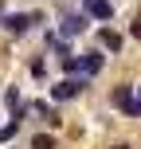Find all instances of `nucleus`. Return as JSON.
Here are the masks:
<instances>
[{"instance_id": "3", "label": "nucleus", "mask_w": 141, "mask_h": 149, "mask_svg": "<svg viewBox=\"0 0 141 149\" xmlns=\"http://www.w3.org/2000/svg\"><path fill=\"white\" fill-rule=\"evenodd\" d=\"M114 102H118L122 110H126V118H137V114H141V102L133 98V86H129V82H126V86H118V90H114Z\"/></svg>"}, {"instance_id": "8", "label": "nucleus", "mask_w": 141, "mask_h": 149, "mask_svg": "<svg viewBox=\"0 0 141 149\" xmlns=\"http://www.w3.org/2000/svg\"><path fill=\"white\" fill-rule=\"evenodd\" d=\"M35 110L43 114V122H47V126H59V122H63V118H59V110H55V106H47V102H35Z\"/></svg>"}, {"instance_id": "13", "label": "nucleus", "mask_w": 141, "mask_h": 149, "mask_svg": "<svg viewBox=\"0 0 141 149\" xmlns=\"http://www.w3.org/2000/svg\"><path fill=\"white\" fill-rule=\"evenodd\" d=\"M118 149H129V145H118Z\"/></svg>"}, {"instance_id": "4", "label": "nucleus", "mask_w": 141, "mask_h": 149, "mask_svg": "<svg viewBox=\"0 0 141 149\" xmlns=\"http://www.w3.org/2000/svg\"><path fill=\"white\" fill-rule=\"evenodd\" d=\"M31 24H39V16H24V12H12V16H4V28L12 31V36H24V31L31 28Z\"/></svg>"}, {"instance_id": "10", "label": "nucleus", "mask_w": 141, "mask_h": 149, "mask_svg": "<svg viewBox=\"0 0 141 149\" xmlns=\"http://www.w3.org/2000/svg\"><path fill=\"white\" fill-rule=\"evenodd\" d=\"M16 130H20V122H8V126H0V141H12Z\"/></svg>"}, {"instance_id": "7", "label": "nucleus", "mask_w": 141, "mask_h": 149, "mask_svg": "<svg viewBox=\"0 0 141 149\" xmlns=\"http://www.w3.org/2000/svg\"><path fill=\"white\" fill-rule=\"evenodd\" d=\"M98 43H102L110 55H118V51H122V36H118L114 28H102V31H98Z\"/></svg>"}, {"instance_id": "2", "label": "nucleus", "mask_w": 141, "mask_h": 149, "mask_svg": "<svg viewBox=\"0 0 141 149\" xmlns=\"http://www.w3.org/2000/svg\"><path fill=\"white\" fill-rule=\"evenodd\" d=\"M82 86H86V79H59V82L51 86V98H55V102L78 98V94H82Z\"/></svg>"}, {"instance_id": "1", "label": "nucleus", "mask_w": 141, "mask_h": 149, "mask_svg": "<svg viewBox=\"0 0 141 149\" xmlns=\"http://www.w3.org/2000/svg\"><path fill=\"white\" fill-rule=\"evenodd\" d=\"M86 31V16L74 12V8H63V24H59V39H74Z\"/></svg>"}, {"instance_id": "9", "label": "nucleus", "mask_w": 141, "mask_h": 149, "mask_svg": "<svg viewBox=\"0 0 141 149\" xmlns=\"http://www.w3.org/2000/svg\"><path fill=\"white\" fill-rule=\"evenodd\" d=\"M31 149H55V137L51 134H35L31 137Z\"/></svg>"}, {"instance_id": "6", "label": "nucleus", "mask_w": 141, "mask_h": 149, "mask_svg": "<svg viewBox=\"0 0 141 149\" xmlns=\"http://www.w3.org/2000/svg\"><path fill=\"white\" fill-rule=\"evenodd\" d=\"M82 16H94V20H114V4L110 0H86V12Z\"/></svg>"}, {"instance_id": "11", "label": "nucleus", "mask_w": 141, "mask_h": 149, "mask_svg": "<svg viewBox=\"0 0 141 149\" xmlns=\"http://www.w3.org/2000/svg\"><path fill=\"white\" fill-rule=\"evenodd\" d=\"M31 74H35V79H43V74H47V63L35 59V63H31Z\"/></svg>"}, {"instance_id": "12", "label": "nucleus", "mask_w": 141, "mask_h": 149, "mask_svg": "<svg viewBox=\"0 0 141 149\" xmlns=\"http://www.w3.org/2000/svg\"><path fill=\"white\" fill-rule=\"evenodd\" d=\"M0 20H4V4H0Z\"/></svg>"}, {"instance_id": "5", "label": "nucleus", "mask_w": 141, "mask_h": 149, "mask_svg": "<svg viewBox=\"0 0 141 149\" xmlns=\"http://www.w3.org/2000/svg\"><path fill=\"white\" fill-rule=\"evenodd\" d=\"M78 63H82V79H90V74H98V71H102L106 55H102V51H86V55H78Z\"/></svg>"}]
</instances>
